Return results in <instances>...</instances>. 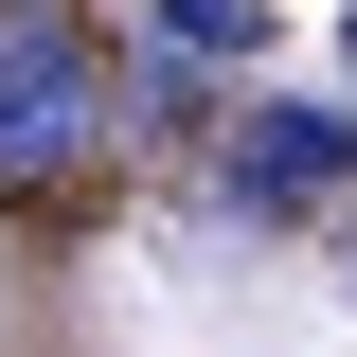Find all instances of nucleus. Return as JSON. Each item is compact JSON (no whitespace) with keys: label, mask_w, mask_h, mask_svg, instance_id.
I'll list each match as a JSON object with an SVG mask.
<instances>
[{"label":"nucleus","mask_w":357,"mask_h":357,"mask_svg":"<svg viewBox=\"0 0 357 357\" xmlns=\"http://www.w3.org/2000/svg\"><path fill=\"white\" fill-rule=\"evenodd\" d=\"M107 89H126V54H89V18L0 0V197H54L107 161V126H126Z\"/></svg>","instance_id":"nucleus-1"},{"label":"nucleus","mask_w":357,"mask_h":357,"mask_svg":"<svg viewBox=\"0 0 357 357\" xmlns=\"http://www.w3.org/2000/svg\"><path fill=\"white\" fill-rule=\"evenodd\" d=\"M357 178V107H304V89H250L215 126V215L232 232H286V215H321Z\"/></svg>","instance_id":"nucleus-2"},{"label":"nucleus","mask_w":357,"mask_h":357,"mask_svg":"<svg viewBox=\"0 0 357 357\" xmlns=\"http://www.w3.org/2000/svg\"><path fill=\"white\" fill-rule=\"evenodd\" d=\"M340 286H357V232H340Z\"/></svg>","instance_id":"nucleus-3"},{"label":"nucleus","mask_w":357,"mask_h":357,"mask_svg":"<svg viewBox=\"0 0 357 357\" xmlns=\"http://www.w3.org/2000/svg\"><path fill=\"white\" fill-rule=\"evenodd\" d=\"M340 54H357V18H340Z\"/></svg>","instance_id":"nucleus-4"}]
</instances>
